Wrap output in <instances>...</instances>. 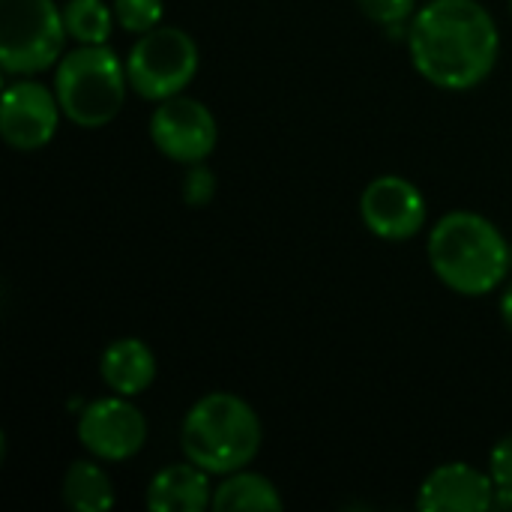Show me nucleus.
Segmentation results:
<instances>
[{
  "instance_id": "f257e3e1",
  "label": "nucleus",
  "mask_w": 512,
  "mask_h": 512,
  "mask_svg": "<svg viewBox=\"0 0 512 512\" xmlns=\"http://www.w3.org/2000/svg\"><path fill=\"white\" fill-rule=\"evenodd\" d=\"M417 72L441 90H474L498 63V24L477 0H432L408 24Z\"/></svg>"
},
{
  "instance_id": "f03ea898",
  "label": "nucleus",
  "mask_w": 512,
  "mask_h": 512,
  "mask_svg": "<svg viewBox=\"0 0 512 512\" xmlns=\"http://www.w3.org/2000/svg\"><path fill=\"white\" fill-rule=\"evenodd\" d=\"M429 261L438 279L465 297L492 294L510 270V243L480 213L456 210L435 222Z\"/></svg>"
},
{
  "instance_id": "7ed1b4c3",
  "label": "nucleus",
  "mask_w": 512,
  "mask_h": 512,
  "mask_svg": "<svg viewBox=\"0 0 512 512\" xmlns=\"http://www.w3.org/2000/svg\"><path fill=\"white\" fill-rule=\"evenodd\" d=\"M264 429L249 402L234 393H207L198 399L180 429V447L189 462L210 477H228L252 465Z\"/></svg>"
},
{
  "instance_id": "20e7f679",
  "label": "nucleus",
  "mask_w": 512,
  "mask_h": 512,
  "mask_svg": "<svg viewBox=\"0 0 512 512\" xmlns=\"http://www.w3.org/2000/svg\"><path fill=\"white\" fill-rule=\"evenodd\" d=\"M126 63L108 45H78L63 54L54 72L60 111L81 129L108 126L126 99Z\"/></svg>"
},
{
  "instance_id": "39448f33",
  "label": "nucleus",
  "mask_w": 512,
  "mask_h": 512,
  "mask_svg": "<svg viewBox=\"0 0 512 512\" xmlns=\"http://www.w3.org/2000/svg\"><path fill=\"white\" fill-rule=\"evenodd\" d=\"M63 9L54 0H0V66L6 75H36L63 57Z\"/></svg>"
},
{
  "instance_id": "423d86ee",
  "label": "nucleus",
  "mask_w": 512,
  "mask_h": 512,
  "mask_svg": "<svg viewBox=\"0 0 512 512\" xmlns=\"http://www.w3.org/2000/svg\"><path fill=\"white\" fill-rule=\"evenodd\" d=\"M198 72V45L180 27H156L141 33L126 57L129 87L150 99L162 102L180 96Z\"/></svg>"
},
{
  "instance_id": "0eeeda50",
  "label": "nucleus",
  "mask_w": 512,
  "mask_h": 512,
  "mask_svg": "<svg viewBox=\"0 0 512 512\" xmlns=\"http://www.w3.org/2000/svg\"><path fill=\"white\" fill-rule=\"evenodd\" d=\"M150 138L156 150L174 162H207L219 141V126L210 108L189 96L162 99L150 117Z\"/></svg>"
},
{
  "instance_id": "6e6552de",
  "label": "nucleus",
  "mask_w": 512,
  "mask_h": 512,
  "mask_svg": "<svg viewBox=\"0 0 512 512\" xmlns=\"http://www.w3.org/2000/svg\"><path fill=\"white\" fill-rule=\"evenodd\" d=\"M78 441L102 462H126L147 444V420L129 396L90 402L78 417Z\"/></svg>"
},
{
  "instance_id": "1a4fd4ad",
  "label": "nucleus",
  "mask_w": 512,
  "mask_h": 512,
  "mask_svg": "<svg viewBox=\"0 0 512 512\" xmlns=\"http://www.w3.org/2000/svg\"><path fill=\"white\" fill-rule=\"evenodd\" d=\"M60 114L63 111H60L57 93L24 75V81H12L3 90L0 135L12 150H21V153L42 150L54 138Z\"/></svg>"
},
{
  "instance_id": "9d476101",
  "label": "nucleus",
  "mask_w": 512,
  "mask_h": 512,
  "mask_svg": "<svg viewBox=\"0 0 512 512\" xmlns=\"http://www.w3.org/2000/svg\"><path fill=\"white\" fill-rule=\"evenodd\" d=\"M360 216L375 237L408 240L426 225V201L411 180L384 174L363 189Z\"/></svg>"
},
{
  "instance_id": "9b49d317",
  "label": "nucleus",
  "mask_w": 512,
  "mask_h": 512,
  "mask_svg": "<svg viewBox=\"0 0 512 512\" xmlns=\"http://www.w3.org/2000/svg\"><path fill=\"white\" fill-rule=\"evenodd\" d=\"M495 480L465 462L441 465L426 477L417 495L423 512H486L492 510Z\"/></svg>"
},
{
  "instance_id": "f8f14e48",
  "label": "nucleus",
  "mask_w": 512,
  "mask_h": 512,
  "mask_svg": "<svg viewBox=\"0 0 512 512\" xmlns=\"http://www.w3.org/2000/svg\"><path fill=\"white\" fill-rule=\"evenodd\" d=\"M147 507L153 512H204L213 507L210 474L186 459V465L162 468L147 486Z\"/></svg>"
},
{
  "instance_id": "ddd939ff",
  "label": "nucleus",
  "mask_w": 512,
  "mask_h": 512,
  "mask_svg": "<svg viewBox=\"0 0 512 512\" xmlns=\"http://www.w3.org/2000/svg\"><path fill=\"white\" fill-rule=\"evenodd\" d=\"M99 375L117 396H138L156 378V357L141 339H117L102 351Z\"/></svg>"
},
{
  "instance_id": "4468645a",
  "label": "nucleus",
  "mask_w": 512,
  "mask_h": 512,
  "mask_svg": "<svg viewBox=\"0 0 512 512\" xmlns=\"http://www.w3.org/2000/svg\"><path fill=\"white\" fill-rule=\"evenodd\" d=\"M213 510L222 512H279L282 498L279 489L252 471H234L213 489Z\"/></svg>"
},
{
  "instance_id": "2eb2a0df",
  "label": "nucleus",
  "mask_w": 512,
  "mask_h": 512,
  "mask_svg": "<svg viewBox=\"0 0 512 512\" xmlns=\"http://www.w3.org/2000/svg\"><path fill=\"white\" fill-rule=\"evenodd\" d=\"M63 504L75 512H108L114 507L111 477L96 462H72L63 474Z\"/></svg>"
},
{
  "instance_id": "dca6fc26",
  "label": "nucleus",
  "mask_w": 512,
  "mask_h": 512,
  "mask_svg": "<svg viewBox=\"0 0 512 512\" xmlns=\"http://www.w3.org/2000/svg\"><path fill=\"white\" fill-rule=\"evenodd\" d=\"M63 21L78 45H105L117 18L105 0H69L63 6Z\"/></svg>"
},
{
  "instance_id": "f3484780",
  "label": "nucleus",
  "mask_w": 512,
  "mask_h": 512,
  "mask_svg": "<svg viewBox=\"0 0 512 512\" xmlns=\"http://www.w3.org/2000/svg\"><path fill=\"white\" fill-rule=\"evenodd\" d=\"M165 12L162 0H114V18L126 33H150L159 27Z\"/></svg>"
},
{
  "instance_id": "a211bd4d",
  "label": "nucleus",
  "mask_w": 512,
  "mask_h": 512,
  "mask_svg": "<svg viewBox=\"0 0 512 512\" xmlns=\"http://www.w3.org/2000/svg\"><path fill=\"white\" fill-rule=\"evenodd\" d=\"M213 195H216V174L204 162L189 165L183 177V201L189 207H207Z\"/></svg>"
},
{
  "instance_id": "6ab92c4d",
  "label": "nucleus",
  "mask_w": 512,
  "mask_h": 512,
  "mask_svg": "<svg viewBox=\"0 0 512 512\" xmlns=\"http://www.w3.org/2000/svg\"><path fill=\"white\" fill-rule=\"evenodd\" d=\"M357 3L372 21L393 30H399L402 24H408V18H414V0H357Z\"/></svg>"
},
{
  "instance_id": "aec40b11",
  "label": "nucleus",
  "mask_w": 512,
  "mask_h": 512,
  "mask_svg": "<svg viewBox=\"0 0 512 512\" xmlns=\"http://www.w3.org/2000/svg\"><path fill=\"white\" fill-rule=\"evenodd\" d=\"M489 477L495 480V486L512 489V435H504L489 456Z\"/></svg>"
},
{
  "instance_id": "412c9836",
  "label": "nucleus",
  "mask_w": 512,
  "mask_h": 512,
  "mask_svg": "<svg viewBox=\"0 0 512 512\" xmlns=\"http://www.w3.org/2000/svg\"><path fill=\"white\" fill-rule=\"evenodd\" d=\"M492 510L512 512V489H501V486H495V495H492Z\"/></svg>"
},
{
  "instance_id": "4be33fe9",
  "label": "nucleus",
  "mask_w": 512,
  "mask_h": 512,
  "mask_svg": "<svg viewBox=\"0 0 512 512\" xmlns=\"http://www.w3.org/2000/svg\"><path fill=\"white\" fill-rule=\"evenodd\" d=\"M501 318H504V327L512 333V285H507V291L501 297Z\"/></svg>"
},
{
  "instance_id": "5701e85b",
  "label": "nucleus",
  "mask_w": 512,
  "mask_h": 512,
  "mask_svg": "<svg viewBox=\"0 0 512 512\" xmlns=\"http://www.w3.org/2000/svg\"><path fill=\"white\" fill-rule=\"evenodd\" d=\"M510 264H512V246H510Z\"/></svg>"
},
{
  "instance_id": "b1692460",
  "label": "nucleus",
  "mask_w": 512,
  "mask_h": 512,
  "mask_svg": "<svg viewBox=\"0 0 512 512\" xmlns=\"http://www.w3.org/2000/svg\"><path fill=\"white\" fill-rule=\"evenodd\" d=\"M510 9H512V0H510Z\"/></svg>"
}]
</instances>
